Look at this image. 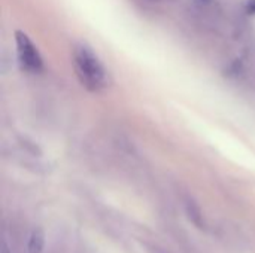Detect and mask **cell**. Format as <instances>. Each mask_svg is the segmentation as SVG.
Segmentation results:
<instances>
[{
	"instance_id": "obj_3",
	"label": "cell",
	"mask_w": 255,
	"mask_h": 253,
	"mask_svg": "<svg viewBox=\"0 0 255 253\" xmlns=\"http://www.w3.org/2000/svg\"><path fill=\"white\" fill-rule=\"evenodd\" d=\"M185 212H187L188 219H190L196 227H199L200 230L205 228V219H203L202 210H200L199 204H197L194 200H187V203H185Z\"/></svg>"
},
{
	"instance_id": "obj_2",
	"label": "cell",
	"mask_w": 255,
	"mask_h": 253,
	"mask_svg": "<svg viewBox=\"0 0 255 253\" xmlns=\"http://www.w3.org/2000/svg\"><path fill=\"white\" fill-rule=\"evenodd\" d=\"M15 43H16V54L19 64L27 72H40L43 69V60L34 46V43L30 40V37L22 31H15Z\"/></svg>"
},
{
	"instance_id": "obj_1",
	"label": "cell",
	"mask_w": 255,
	"mask_h": 253,
	"mask_svg": "<svg viewBox=\"0 0 255 253\" xmlns=\"http://www.w3.org/2000/svg\"><path fill=\"white\" fill-rule=\"evenodd\" d=\"M73 66L79 82L88 91H100L108 86V70L87 43H75L72 49Z\"/></svg>"
},
{
	"instance_id": "obj_6",
	"label": "cell",
	"mask_w": 255,
	"mask_h": 253,
	"mask_svg": "<svg viewBox=\"0 0 255 253\" xmlns=\"http://www.w3.org/2000/svg\"><path fill=\"white\" fill-rule=\"evenodd\" d=\"M151 1H158V0H151Z\"/></svg>"
},
{
	"instance_id": "obj_5",
	"label": "cell",
	"mask_w": 255,
	"mask_h": 253,
	"mask_svg": "<svg viewBox=\"0 0 255 253\" xmlns=\"http://www.w3.org/2000/svg\"><path fill=\"white\" fill-rule=\"evenodd\" d=\"M248 10L250 12H253V13H255V0H248Z\"/></svg>"
},
{
	"instance_id": "obj_4",
	"label": "cell",
	"mask_w": 255,
	"mask_h": 253,
	"mask_svg": "<svg viewBox=\"0 0 255 253\" xmlns=\"http://www.w3.org/2000/svg\"><path fill=\"white\" fill-rule=\"evenodd\" d=\"M43 246H45V236H43V231L37 228L31 233V236L28 239L27 251L28 253H42Z\"/></svg>"
}]
</instances>
